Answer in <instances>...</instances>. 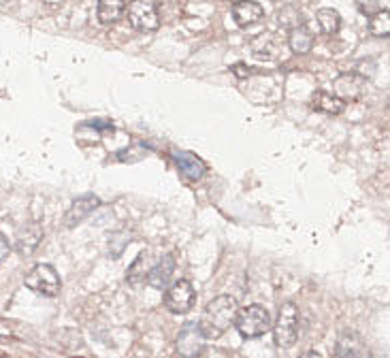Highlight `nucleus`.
<instances>
[{"mask_svg":"<svg viewBox=\"0 0 390 358\" xmlns=\"http://www.w3.org/2000/svg\"><path fill=\"white\" fill-rule=\"evenodd\" d=\"M124 11H126L124 0H98L96 17L102 26H109V24H116V21L124 15Z\"/></svg>","mask_w":390,"mask_h":358,"instance_id":"dca6fc26","label":"nucleus"},{"mask_svg":"<svg viewBox=\"0 0 390 358\" xmlns=\"http://www.w3.org/2000/svg\"><path fill=\"white\" fill-rule=\"evenodd\" d=\"M286 43H288V48L294 54L305 56L314 48V32L307 28V24H303V21H301V24H296L294 28L288 30V41Z\"/></svg>","mask_w":390,"mask_h":358,"instance_id":"ddd939ff","label":"nucleus"},{"mask_svg":"<svg viewBox=\"0 0 390 358\" xmlns=\"http://www.w3.org/2000/svg\"><path fill=\"white\" fill-rule=\"evenodd\" d=\"M263 15H265L263 7L254 3V0H243V3H237L232 7V19L237 21L239 28H250L258 24V21L263 19Z\"/></svg>","mask_w":390,"mask_h":358,"instance_id":"f8f14e48","label":"nucleus"},{"mask_svg":"<svg viewBox=\"0 0 390 358\" xmlns=\"http://www.w3.org/2000/svg\"><path fill=\"white\" fill-rule=\"evenodd\" d=\"M126 15L130 26L139 32H154L160 26V17L154 0H130Z\"/></svg>","mask_w":390,"mask_h":358,"instance_id":"39448f33","label":"nucleus"},{"mask_svg":"<svg viewBox=\"0 0 390 358\" xmlns=\"http://www.w3.org/2000/svg\"><path fill=\"white\" fill-rule=\"evenodd\" d=\"M299 320H301V313H299V307L294 303L279 305L277 318L271 324L273 326V341H275L277 348L288 350V348H292L296 344V339H299Z\"/></svg>","mask_w":390,"mask_h":358,"instance_id":"7ed1b4c3","label":"nucleus"},{"mask_svg":"<svg viewBox=\"0 0 390 358\" xmlns=\"http://www.w3.org/2000/svg\"><path fill=\"white\" fill-rule=\"evenodd\" d=\"M230 3H235V5H237V3H243V0H230Z\"/></svg>","mask_w":390,"mask_h":358,"instance_id":"5701e85b","label":"nucleus"},{"mask_svg":"<svg viewBox=\"0 0 390 358\" xmlns=\"http://www.w3.org/2000/svg\"><path fill=\"white\" fill-rule=\"evenodd\" d=\"M239 307L230 295L215 297L207 307L203 309V316L199 320V326L205 335V339H218L235 324V316Z\"/></svg>","mask_w":390,"mask_h":358,"instance_id":"f257e3e1","label":"nucleus"},{"mask_svg":"<svg viewBox=\"0 0 390 358\" xmlns=\"http://www.w3.org/2000/svg\"><path fill=\"white\" fill-rule=\"evenodd\" d=\"M205 335L201 330V326L197 322H188L182 333H180V337H177V352L184 356V358H197L203 354L205 350Z\"/></svg>","mask_w":390,"mask_h":358,"instance_id":"0eeeda50","label":"nucleus"},{"mask_svg":"<svg viewBox=\"0 0 390 358\" xmlns=\"http://www.w3.org/2000/svg\"><path fill=\"white\" fill-rule=\"evenodd\" d=\"M369 32L373 36H388L390 34V11L382 9L378 11L369 21Z\"/></svg>","mask_w":390,"mask_h":358,"instance_id":"aec40b11","label":"nucleus"},{"mask_svg":"<svg viewBox=\"0 0 390 358\" xmlns=\"http://www.w3.org/2000/svg\"><path fill=\"white\" fill-rule=\"evenodd\" d=\"M337 356L341 358H358L362 354V339L356 330H343L337 339V348H335Z\"/></svg>","mask_w":390,"mask_h":358,"instance_id":"2eb2a0df","label":"nucleus"},{"mask_svg":"<svg viewBox=\"0 0 390 358\" xmlns=\"http://www.w3.org/2000/svg\"><path fill=\"white\" fill-rule=\"evenodd\" d=\"M96 207H100V198L94 194H83V196L75 198L67 215H64V227L67 229L77 227V224H81L85 218H90V213H94Z\"/></svg>","mask_w":390,"mask_h":358,"instance_id":"6e6552de","label":"nucleus"},{"mask_svg":"<svg viewBox=\"0 0 390 358\" xmlns=\"http://www.w3.org/2000/svg\"><path fill=\"white\" fill-rule=\"evenodd\" d=\"M301 358H322V354H318V352H305Z\"/></svg>","mask_w":390,"mask_h":358,"instance_id":"4be33fe9","label":"nucleus"},{"mask_svg":"<svg viewBox=\"0 0 390 358\" xmlns=\"http://www.w3.org/2000/svg\"><path fill=\"white\" fill-rule=\"evenodd\" d=\"M312 105H314V109L320 111V114H327V116H339L345 109L343 98H339L337 94H331V92H324V90H318L314 94Z\"/></svg>","mask_w":390,"mask_h":358,"instance_id":"4468645a","label":"nucleus"},{"mask_svg":"<svg viewBox=\"0 0 390 358\" xmlns=\"http://www.w3.org/2000/svg\"><path fill=\"white\" fill-rule=\"evenodd\" d=\"M194 301H197V290L188 280L173 282L164 293V307L171 313H180V316L194 307Z\"/></svg>","mask_w":390,"mask_h":358,"instance_id":"423d86ee","label":"nucleus"},{"mask_svg":"<svg viewBox=\"0 0 390 358\" xmlns=\"http://www.w3.org/2000/svg\"><path fill=\"white\" fill-rule=\"evenodd\" d=\"M173 160H175L180 173L186 179H190V182H199V179H203L207 173L205 162L192 151H173Z\"/></svg>","mask_w":390,"mask_h":358,"instance_id":"1a4fd4ad","label":"nucleus"},{"mask_svg":"<svg viewBox=\"0 0 390 358\" xmlns=\"http://www.w3.org/2000/svg\"><path fill=\"white\" fill-rule=\"evenodd\" d=\"M281 48H284V41H281L275 32L260 34L252 43L254 56L256 58H263V60H277L279 54H281Z\"/></svg>","mask_w":390,"mask_h":358,"instance_id":"9b49d317","label":"nucleus"},{"mask_svg":"<svg viewBox=\"0 0 390 358\" xmlns=\"http://www.w3.org/2000/svg\"><path fill=\"white\" fill-rule=\"evenodd\" d=\"M316 19H318L320 30L327 36H333L341 30V15L335 9H320L316 13Z\"/></svg>","mask_w":390,"mask_h":358,"instance_id":"a211bd4d","label":"nucleus"},{"mask_svg":"<svg viewBox=\"0 0 390 358\" xmlns=\"http://www.w3.org/2000/svg\"><path fill=\"white\" fill-rule=\"evenodd\" d=\"M41 237H43V233H41V229L36 227V224H32V227H28V229H24L19 233V237H17V250L21 252V254H32L34 250H36V245L41 243Z\"/></svg>","mask_w":390,"mask_h":358,"instance_id":"6ab92c4d","label":"nucleus"},{"mask_svg":"<svg viewBox=\"0 0 390 358\" xmlns=\"http://www.w3.org/2000/svg\"><path fill=\"white\" fill-rule=\"evenodd\" d=\"M9 252H11V243H9V239L3 233H0V262H3L9 256Z\"/></svg>","mask_w":390,"mask_h":358,"instance_id":"412c9836","label":"nucleus"},{"mask_svg":"<svg viewBox=\"0 0 390 358\" xmlns=\"http://www.w3.org/2000/svg\"><path fill=\"white\" fill-rule=\"evenodd\" d=\"M24 284L28 290L36 295H43V297H58L60 295V288H62V280H60V273L52 264H36L32 266L30 271L26 273L24 277Z\"/></svg>","mask_w":390,"mask_h":358,"instance_id":"20e7f679","label":"nucleus"},{"mask_svg":"<svg viewBox=\"0 0 390 358\" xmlns=\"http://www.w3.org/2000/svg\"><path fill=\"white\" fill-rule=\"evenodd\" d=\"M173 271H175V258H173V254H162L154 262V266H151V271L147 275L149 286L156 290H166L171 286Z\"/></svg>","mask_w":390,"mask_h":358,"instance_id":"9d476101","label":"nucleus"},{"mask_svg":"<svg viewBox=\"0 0 390 358\" xmlns=\"http://www.w3.org/2000/svg\"><path fill=\"white\" fill-rule=\"evenodd\" d=\"M273 320L267 307L263 305H248L243 309L237 311L235 316V328L241 335L243 339H258L263 337L265 333H269Z\"/></svg>","mask_w":390,"mask_h":358,"instance_id":"f03ea898","label":"nucleus"},{"mask_svg":"<svg viewBox=\"0 0 390 358\" xmlns=\"http://www.w3.org/2000/svg\"><path fill=\"white\" fill-rule=\"evenodd\" d=\"M151 266H154V260H151V254L149 252H143L139 254V258L130 264L128 273H126V280L130 284H141V282H147V275L151 271Z\"/></svg>","mask_w":390,"mask_h":358,"instance_id":"f3484780","label":"nucleus"}]
</instances>
